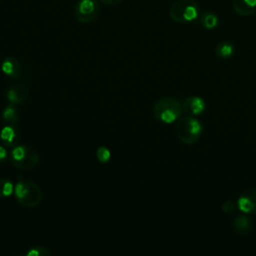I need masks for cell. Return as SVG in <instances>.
<instances>
[{
  "label": "cell",
  "instance_id": "cell-15",
  "mask_svg": "<svg viewBox=\"0 0 256 256\" xmlns=\"http://www.w3.org/2000/svg\"><path fill=\"white\" fill-rule=\"evenodd\" d=\"M2 119L8 125H15L19 121V116L14 105H7L2 111Z\"/></svg>",
  "mask_w": 256,
  "mask_h": 256
},
{
  "label": "cell",
  "instance_id": "cell-3",
  "mask_svg": "<svg viewBox=\"0 0 256 256\" xmlns=\"http://www.w3.org/2000/svg\"><path fill=\"white\" fill-rule=\"evenodd\" d=\"M200 7L195 0H176L169 8L170 18L177 23H188L199 17Z\"/></svg>",
  "mask_w": 256,
  "mask_h": 256
},
{
  "label": "cell",
  "instance_id": "cell-18",
  "mask_svg": "<svg viewBox=\"0 0 256 256\" xmlns=\"http://www.w3.org/2000/svg\"><path fill=\"white\" fill-rule=\"evenodd\" d=\"M51 254V251L43 246H34L31 247L26 253V256H49Z\"/></svg>",
  "mask_w": 256,
  "mask_h": 256
},
{
  "label": "cell",
  "instance_id": "cell-5",
  "mask_svg": "<svg viewBox=\"0 0 256 256\" xmlns=\"http://www.w3.org/2000/svg\"><path fill=\"white\" fill-rule=\"evenodd\" d=\"M202 125L193 117H182L176 124V134L179 140L187 145L195 144L201 136Z\"/></svg>",
  "mask_w": 256,
  "mask_h": 256
},
{
  "label": "cell",
  "instance_id": "cell-16",
  "mask_svg": "<svg viewBox=\"0 0 256 256\" xmlns=\"http://www.w3.org/2000/svg\"><path fill=\"white\" fill-rule=\"evenodd\" d=\"M234 53V46L232 43L227 41L219 42L215 47V54L222 59L229 58Z\"/></svg>",
  "mask_w": 256,
  "mask_h": 256
},
{
  "label": "cell",
  "instance_id": "cell-22",
  "mask_svg": "<svg viewBox=\"0 0 256 256\" xmlns=\"http://www.w3.org/2000/svg\"><path fill=\"white\" fill-rule=\"evenodd\" d=\"M100 1L106 5H115V4H118L119 2H121L122 0H100Z\"/></svg>",
  "mask_w": 256,
  "mask_h": 256
},
{
  "label": "cell",
  "instance_id": "cell-10",
  "mask_svg": "<svg viewBox=\"0 0 256 256\" xmlns=\"http://www.w3.org/2000/svg\"><path fill=\"white\" fill-rule=\"evenodd\" d=\"M182 108L187 114L199 115L205 110L206 104L202 98L198 96H190L184 100Z\"/></svg>",
  "mask_w": 256,
  "mask_h": 256
},
{
  "label": "cell",
  "instance_id": "cell-17",
  "mask_svg": "<svg viewBox=\"0 0 256 256\" xmlns=\"http://www.w3.org/2000/svg\"><path fill=\"white\" fill-rule=\"evenodd\" d=\"M13 183L5 178L0 179V198H7L14 193Z\"/></svg>",
  "mask_w": 256,
  "mask_h": 256
},
{
  "label": "cell",
  "instance_id": "cell-20",
  "mask_svg": "<svg viewBox=\"0 0 256 256\" xmlns=\"http://www.w3.org/2000/svg\"><path fill=\"white\" fill-rule=\"evenodd\" d=\"M236 208H238V206H237V204H236L234 201H232V200H226V201L222 204V211H223L224 213H226V214H231V213H233V212L236 210Z\"/></svg>",
  "mask_w": 256,
  "mask_h": 256
},
{
  "label": "cell",
  "instance_id": "cell-2",
  "mask_svg": "<svg viewBox=\"0 0 256 256\" xmlns=\"http://www.w3.org/2000/svg\"><path fill=\"white\" fill-rule=\"evenodd\" d=\"M182 111V105L173 97L160 98L155 102L152 109L154 118L166 124L175 122L181 116Z\"/></svg>",
  "mask_w": 256,
  "mask_h": 256
},
{
  "label": "cell",
  "instance_id": "cell-9",
  "mask_svg": "<svg viewBox=\"0 0 256 256\" xmlns=\"http://www.w3.org/2000/svg\"><path fill=\"white\" fill-rule=\"evenodd\" d=\"M0 141L5 147H15L20 141V131L15 125H6L0 131Z\"/></svg>",
  "mask_w": 256,
  "mask_h": 256
},
{
  "label": "cell",
  "instance_id": "cell-12",
  "mask_svg": "<svg viewBox=\"0 0 256 256\" xmlns=\"http://www.w3.org/2000/svg\"><path fill=\"white\" fill-rule=\"evenodd\" d=\"M232 8L240 16H250L256 12V0H233Z\"/></svg>",
  "mask_w": 256,
  "mask_h": 256
},
{
  "label": "cell",
  "instance_id": "cell-11",
  "mask_svg": "<svg viewBox=\"0 0 256 256\" xmlns=\"http://www.w3.org/2000/svg\"><path fill=\"white\" fill-rule=\"evenodd\" d=\"M1 70L4 75L9 78H17L21 74V64L15 57H7L1 63Z\"/></svg>",
  "mask_w": 256,
  "mask_h": 256
},
{
  "label": "cell",
  "instance_id": "cell-21",
  "mask_svg": "<svg viewBox=\"0 0 256 256\" xmlns=\"http://www.w3.org/2000/svg\"><path fill=\"white\" fill-rule=\"evenodd\" d=\"M8 158V152L4 145H0V163H3Z\"/></svg>",
  "mask_w": 256,
  "mask_h": 256
},
{
  "label": "cell",
  "instance_id": "cell-1",
  "mask_svg": "<svg viewBox=\"0 0 256 256\" xmlns=\"http://www.w3.org/2000/svg\"><path fill=\"white\" fill-rule=\"evenodd\" d=\"M14 195L18 203L26 208L36 207L42 200L40 187L31 180H19L14 187Z\"/></svg>",
  "mask_w": 256,
  "mask_h": 256
},
{
  "label": "cell",
  "instance_id": "cell-19",
  "mask_svg": "<svg viewBox=\"0 0 256 256\" xmlns=\"http://www.w3.org/2000/svg\"><path fill=\"white\" fill-rule=\"evenodd\" d=\"M96 157L99 162L107 163L111 158V152L107 147L100 146L96 150Z\"/></svg>",
  "mask_w": 256,
  "mask_h": 256
},
{
  "label": "cell",
  "instance_id": "cell-14",
  "mask_svg": "<svg viewBox=\"0 0 256 256\" xmlns=\"http://www.w3.org/2000/svg\"><path fill=\"white\" fill-rule=\"evenodd\" d=\"M200 23L205 29L212 30L218 26L219 19H218V16L214 12L205 11L200 15Z\"/></svg>",
  "mask_w": 256,
  "mask_h": 256
},
{
  "label": "cell",
  "instance_id": "cell-8",
  "mask_svg": "<svg viewBox=\"0 0 256 256\" xmlns=\"http://www.w3.org/2000/svg\"><path fill=\"white\" fill-rule=\"evenodd\" d=\"M27 96H28V88L22 82L12 85L6 92L7 101L9 102V104H12L14 106L24 102Z\"/></svg>",
  "mask_w": 256,
  "mask_h": 256
},
{
  "label": "cell",
  "instance_id": "cell-13",
  "mask_svg": "<svg viewBox=\"0 0 256 256\" xmlns=\"http://www.w3.org/2000/svg\"><path fill=\"white\" fill-rule=\"evenodd\" d=\"M232 226L237 234H247L252 229V221L245 215H238L234 218Z\"/></svg>",
  "mask_w": 256,
  "mask_h": 256
},
{
  "label": "cell",
  "instance_id": "cell-4",
  "mask_svg": "<svg viewBox=\"0 0 256 256\" xmlns=\"http://www.w3.org/2000/svg\"><path fill=\"white\" fill-rule=\"evenodd\" d=\"M11 164L21 170L33 169L39 162V155L32 146L16 145L10 153Z\"/></svg>",
  "mask_w": 256,
  "mask_h": 256
},
{
  "label": "cell",
  "instance_id": "cell-6",
  "mask_svg": "<svg viewBox=\"0 0 256 256\" xmlns=\"http://www.w3.org/2000/svg\"><path fill=\"white\" fill-rule=\"evenodd\" d=\"M100 6L97 0H78L75 5V18L80 23H89L97 18Z\"/></svg>",
  "mask_w": 256,
  "mask_h": 256
},
{
  "label": "cell",
  "instance_id": "cell-7",
  "mask_svg": "<svg viewBox=\"0 0 256 256\" xmlns=\"http://www.w3.org/2000/svg\"><path fill=\"white\" fill-rule=\"evenodd\" d=\"M237 206L243 213H256V189L250 188L243 191L238 198Z\"/></svg>",
  "mask_w": 256,
  "mask_h": 256
}]
</instances>
